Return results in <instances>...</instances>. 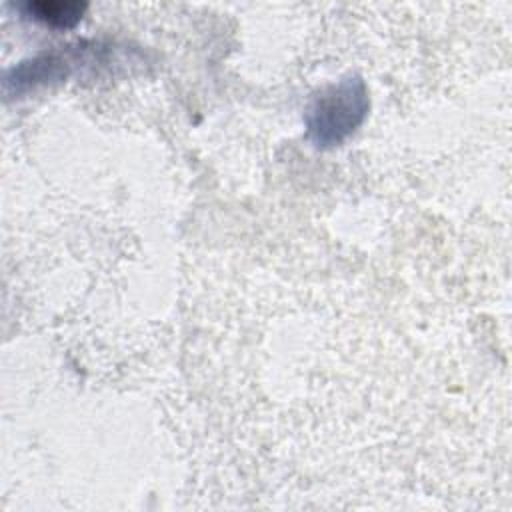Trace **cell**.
Masks as SVG:
<instances>
[{
	"instance_id": "obj_2",
	"label": "cell",
	"mask_w": 512,
	"mask_h": 512,
	"mask_svg": "<svg viewBox=\"0 0 512 512\" xmlns=\"http://www.w3.org/2000/svg\"><path fill=\"white\" fill-rule=\"evenodd\" d=\"M26 14L34 16L36 20L54 26V28H70L74 26L84 10V2H28L24 6Z\"/></svg>"
},
{
	"instance_id": "obj_1",
	"label": "cell",
	"mask_w": 512,
	"mask_h": 512,
	"mask_svg": "<svg viewBox=\"0 0 512 512\" xmlns=\"http://www.w3.org/2000/svg\"><path fill=\"white\" fill-rule=\"evenodd\" d=\"M366 110L362 82L344 80L330 94L322 96L310 118V130L318 142H338L360 122Z\"/></svg>"
}]
</instances>
